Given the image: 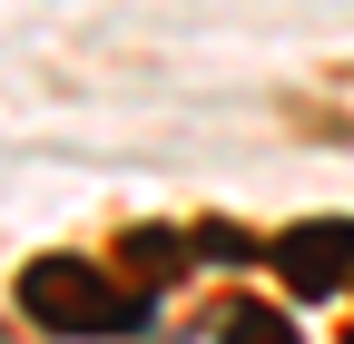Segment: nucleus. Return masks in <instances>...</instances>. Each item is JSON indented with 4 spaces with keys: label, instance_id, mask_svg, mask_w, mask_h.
I'll use <instances>...</instances> for the list:
<instances>
[{
    "label": "nucleus",
    "instance_id": "nucleus-4",
    "mask_svg": "<svg viewBox=\"0 0 354 344\" xmlns=\"http://www.w3.org/2000/svg\"><path fill=\"white\" fill-rule=\"evenodd\" d=\"M227 344H295V325L276 315V305H227V325H216Z\"/></svg>",
    "mask_w": 354,
    "mask_h": 344
},
{
    "label": "nucleus",
    "instance_id": "nucleus-1",
    "mask_svg": "<svg viewBox=\"0 0 354 344\" xmlns=\"http://www.w3.org/2000/svg\"><path fill=\"white\" fill-rule=\"evenodd\" d=\"M20 315H30L39 334H138V325H148L138 285L79 266V256H39V266L20 276Z\"/></svg>",
    "mask_w": 354,
    "mask_h": 344
},
{
    "label": "nucleus",
    "instance_id": "nucleus-3",
    "mask_svg": "<svg viewBox=\"0 0 354 344\" xmlns=\"http://www.w3.org/2000/svg\"><path fill=\"white\" fill-rule=\"evenodd\" d=\"M118 266L148 276V285H167L177 266H197V236H177V227H138V236H118Z\"/></svg>",
    "mask_w": 354,
    "mask_h": 344
},
{
    "label": "nucleus",
    "instance_id": "nucleus-2",
    "mask_svg": "<svg viewBox=\"0 0 354 344\" xmlns=\"http://www.w3.org/2000/svg\"><path fill=\"white\" fill-rule=\"evenodd\" d=\"M266 256H276V276H286L295 295H344V285H354V217H305V227H286Z\"/></svg>",
    "mask_w": 354,
    "mask_h": 344
}]
</instances>
